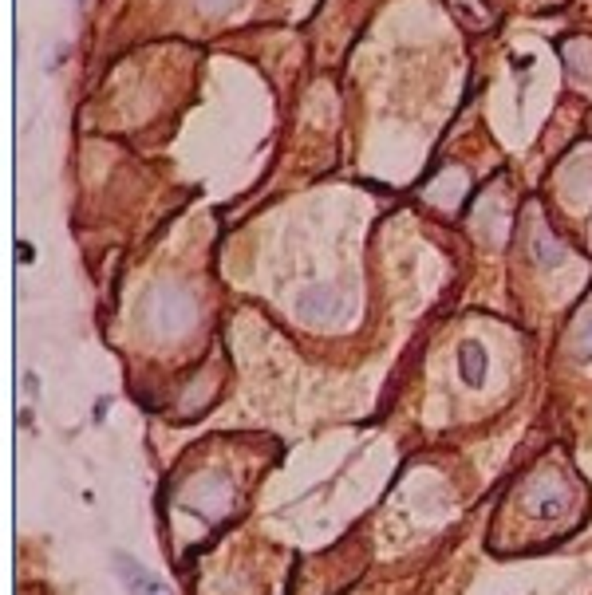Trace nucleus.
I'll use <instances>...</instances> for the list:
<instances>
[{
  "label": "nucleus",
  "instance_id": "nucleus-1",
  "mask_svg": "<svg viewBox=\"0 0 592 595\" xmlns=\"http://www.w3.org/2000/svg\"><path fill=\"white\" fill-rule=\"evenodd\" d=\"M115 568H119V575H122V584H127V591L131 595H174L170 587L162 584L154 572H146L142 564H134L131 556H115Z\"/></svg>",
  "mask_w": 592,
  "mask_h": 595
},
{
  "label": "nucleus",
  "instance_id": "nucleus-2",
  "mask_svg": "<svg viewBox=\"0 0 592 595\" xmlns=\"http://www.w3.org/2000/svg\"><path fill=\"white\" fill-rule=\"evenodd\" d=\"M458 375L466 387H482L486 383V351L482 343H474V339H466L458 347Z\"/></svg>",
  "mask_w": 592,
  "mask_h": 595
}]
</instances>
